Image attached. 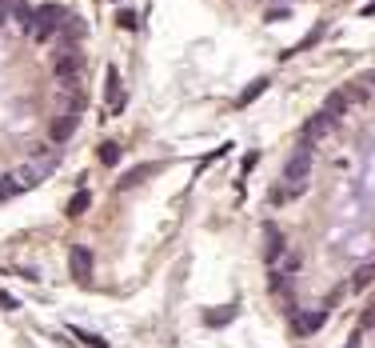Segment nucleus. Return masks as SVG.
Returning <instances> with one entry per match:
<instances>
[{
  "instance_id": "nucleus-1",
  "label": "nucleus",
  "mask_w": 375,
  "mask_h": 348,
  "mask_svg": "<svg viewBox=\"0 0 375 348\" xmlns=\"http://www.w3.org/2000/svg\"><path fill=\"white\" fill-rule=\"evenodd\" d=\"M307 168H312V153L307 148H300V156H292V164H287V185L292 188H304L307 185Z\"/></svg>"
},
{
  "instance_id": "nucleus-2",
  "label": "nucleus",
  "mask_w": 375,
  "mask_h": 348,
  "mask_svg": "<svg viewBox=\"0 0 375 348\" xmlns=\"http://www.w3.org/2000/svg\"><path fill=\"white\" fill-rule=\"evenodd\" d=\"M324 324H327V308H319V312H312V317H300V320H295V332L312 337V332H319Z\"/></svg>"
},
{
  "instance_id": "nucleus-3",
  "label": "nucleus",
  "mask_w": 375,
  "mask_h": 348,
  "mask_svg": "<svg viewBox=\"0 0 375 348\" xmlns=\"http://www.w3.org/2000/svg\"><path fill=\"white\" fill-rule=\"evenodd\" d=\"M72 272L80 280H88V272H92V252L88 248H72Z\"/></svg>"
},
{
  "instance_id": "nucleus-4",
  "label": "nucleus",
  "mask_w": 375,
  "mask_h": 348,
  "mask_svg": "<svg viewBox=\"0 0 375 348\" xmlns=\"http://www.w3.org/2000/svg\"><path fill=\"white\" fill-rule=\"evenodd\" d=\"M280 256H284V236H280V228L275 225H268V260H280Z\"/></svg>"
},
{
  "instance_id": "nucleus-5",
  "label": "nucleus",
  "mask_w": 375,
  "mask_h": 348,
  "mask_svg": "<svg viewBox=\"0 0 375 348\" xmlns=\"http://www.w3.org/2000/svg\"><path fill=\"white\" fill-rule=\"evenodd\" d=\"M72 128H76V116H60V121H56V124H52V140H56V144H64V140H68V136H72Z\"/></svg>"
},
{
  "instance_id": "nucleus-6",
  "label": "nucleus",
  "mask_w": 375,
  "mask_h": 348,
  "mask_svg": "<svg viewBox=\"0 0 375 348\" xmlns=\"http://www.w3.org/2000/svg\"><path fill=\"white\" fill-rule=\"evenodd\" d=\"M344 108H347V93H332V96H327V104H324V116H332V121H335Z\"/></svg>"
},
{
  "instance_id": "nucleus-7",
  "label": "nucleus",
  "mask_w": 375,
  "mask_h": 348,
  "mask_svg": "<svg viewBox=\"0 0 375 348\" xmlns=\"http://www.w3.org/2000/svg\"><path fill=\"white\" fill-rule=\"evenodd\" d=\"M268 84H272V81H268V76H260V81H255L252 88H248V93L240 96V104H252V101H255V96H260V93H268Z\"/></svg>"
},
{
  "instance_id": "nucleus-8",
  "label": "nucleus",
  "mask_w": 375,
  "mask_h": 348,
  "mask_svg": "<svg viewBox=\"0 0 375 348\" xmlns=\"http://www.w3.org/2000/svg\"><path fill=\"white\" fill-rule=\"evenodd\" d=\"M280 265V277H295L300 272V256H284V260H275Z\"/></svg>"
},
{
  "instance_id": "nucleus-9",
  "label": "nucleus",
  "mask_w": 375,
  "mask_h": 348,
  "mask_svg": "<svg viewBox=\"0 0 375 348\" xmlns=\"http://www.w3.org/2000/svg\"><path fill=\"white\" fill-rule=\"evenodd\" d=\"M236 317V304L220 308V312H208V324H223V320H232Z\"/></svg>"
},
{
  "instance_id": "nucleus-10",
  "label": "nucleus",
  "mask_w": 375,
  "mask_h": 348,
  "mask_svg": "<svg viewBox=\"0 0 375 348\" xmlns=\"http://www.w3.org/2000/svg\"><path fill=\"white\" fill-rule=\"evenodd\" d=\"M88 200H92V196H88V193H76V200H72V216H80V213H88Z\"/></svg>"
},
{
  "instance_id": "nucleus-11",
  "label": "nucleus",
  "mask_w": 375,
  "mask_h": 348,
  "mask_svg": "<svg viewBox=\"0 0 375 348\" xmlns=\"http://www.w3.org/2000/svg\"><path fill=\"white\" fill-rule=\"evenodd\" d=\"M100 160L104 164H116V160H120V148H116V144H104V148H100Z\"/></svg>"
},
{
  "instance_id": "nucleus-12",
  "label": "nucleus",
  "mask_w": 375,
  "mask_h": 348,
  "mask_svg": "<svg viewBox=\"0 0 375 348\" xmlns=\"http://www.w3.org/2000/svg\"><path fill=\"white\" fill-rule=\"evenodd\" d=\"M120 24H124V29H136V24H140V16H136V12H120Z\"/></svg>"
},
{
  "instance_id": "nucleus-13",
  "label": "nucleus",
  "mask_w": 375,
  "mask_h": 348,
  "mask_svg": "<svg viewBox=\"0 0 375 348\" xmlns=\"http://www.w3.org/2000/svg\"><path fill=\"white\" fill-rule=\"evenodd\" d=\"M347 348H359V340H352V344H347Z\"/></svg>"
},
{
  "instance_id": "nucleus-14",
  "label": "nucleus",
  "mask_w": 375,
  "mask_h": 348,
  "mask_svg": "<svg viewBox=\"0 0 375 348\" xmlns=\"http://www.w3.org/2000/svg\"><path fill=\"white\" fill-rule=\"evenodd\" d=\"M371 84H375V76H371Z\"/></svg>"
}]
</instances>
